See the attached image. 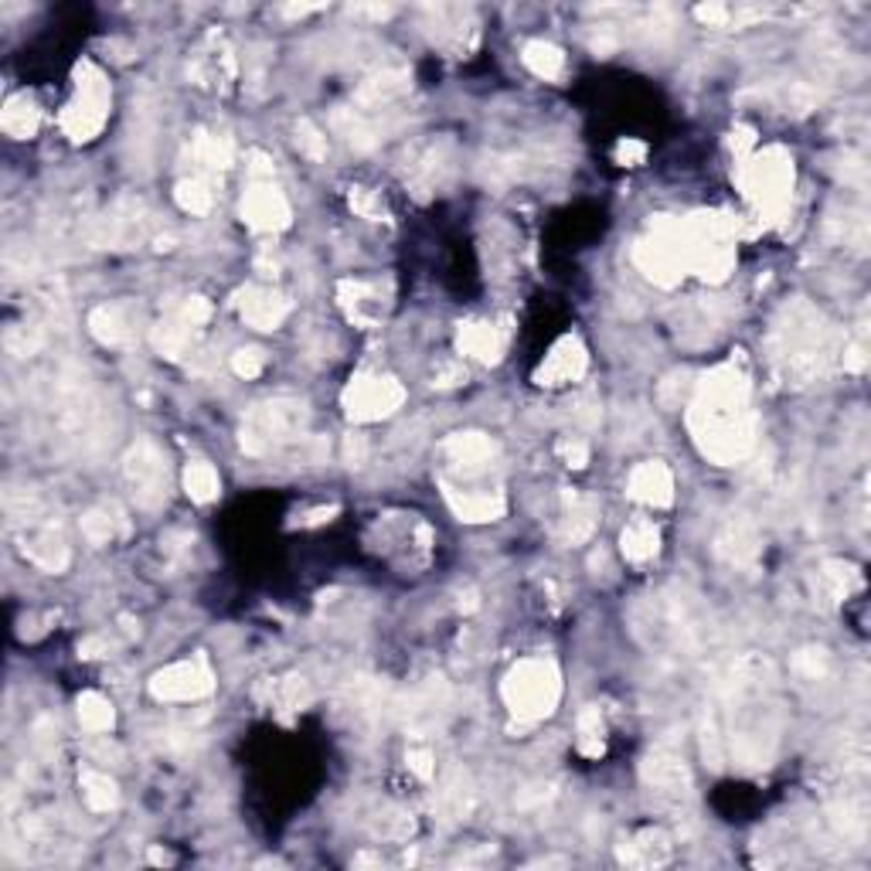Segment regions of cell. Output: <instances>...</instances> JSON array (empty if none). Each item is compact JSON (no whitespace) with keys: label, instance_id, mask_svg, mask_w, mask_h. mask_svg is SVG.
<instances>
[{"label":"cell","instance_id":"obj_15","mask_svg":"<svg viewBox=\"0 0 871 871\" xmlns=\"http://www.w3.org/2000/svg\"><path fill=\"white\" fill-rule=\"evenodd\" d=\"M242 219L255 232H283L290 225V201L273 181H252L242 198Z\"/></svg>","mask_w":871,"mask_h":871},{"label":"cell","instance_id":"obj_32","mask_svg":"<svg viewBox=\"0 0 871 871\" xmlns=\"http://www.w3.org/2000/svg\"><path fill=\"white\" fill-rule=\"evenodd\" d=\"M334 130L354 146V150H372L382 140V126L368 120L362 110H337L334 113Z\"/></svg>","mask_w":871,"mask_h":871},{"label":"cell","instance_id":"obj_42","mask_svg":"<svg viewBox=\"0 0 871 871\" xmlns=\"http://www.w3.org/2000/svg\"><path fill=\"white\" fill-rule=\"evenodd\" d=\"M347 204H351V212L357 219H368V222H388L392 219L385 198L378 191H372V188H362V184L347 188Z\"/></svg>","mask_w":871,"mask_h":871},{"label":"cell","instance_id":"obj_24","mask_svg":"<svg viewBox=\"0 0 871 871\" xmlns=\"http://www.w3.org/2000/svg\"><path fill=\"white\" fill-rule=\"evenodd\" d=\"M456 347H459V354L474 357V362L497 365L504 354V331L490 321H467V324H459Z\"/></svg>","mask_w":871,"mask_h":871},{"label":"cell","instance_id":"obj_40","mask_svg":"<svg viewBox=\"0 0 871 871\" xmlns=\"http://www.w3.org/2000/svg\"><path fill=\"white\" fill-rule=\"evenodd\" d=\"M576 749H579L583 756H589V759L602 756V749H606L602 715H599V708H593V705L579 715V726H576Z\"/></svg>","mask_w":871,"mask_h":871},{"label":"cell","instance_id":"obj_39","mask_svg":"<svg viewBox=\"0 0 871 871\" xmlns=\"http://www.w3.org/2000/svg\"><path fill=\"white\" fill-rule=\"evenodd\" d=\"M821 589L828 599H848L861 589V573L851 561H824L821 566Z\"/></svg>","mask_w":871,"mask_h":871},{"label":"cell","instance_id":"obj_6","mask_svg":"<svg viewBox=\"0 0 871 871\" xmlns=\"http://www.w3.org/2000/svg\"><path fill=\"white\" fill-rule=\"evenodd\" d=\"M306 429V405L300 398H270L255 405L242 419V449L249 456H266L293 439H300Z\"/></svg>","mask_w":871,"mask_h":871},{"label":"cell","instance_id":"obj_7","mask_svg":"<svg viewBox=\"0 0 871 871\" xmlns=\"http://www.w3.org/2000/svg\"><path fill=\"white\" fill-rule=\"evenodd\" d=\"M634 263L647 280L657 286H678L688 276V260H685V239H681V222L671 215H657L647 232L637 239Z\"/></svg>","mask_w":871,"mask_h":871},{"label":"cell","instance_id":"obj_21","mask_svg":"<svg viewBox=\"0 0 871 871\" xmlns=\"http://www.w3.org/2000/svg\"><path fill=\"white\" fill-rule=\"evenodd\" d=\"M443 497L459 521H474V525L497 521L507 510V500H504L500 490H459L449 480H443Z\"/></svg>","mask_w":871,"mask_h":871},{"label":"cell","instance_id":"obj_18","mask_svg":"<svg viewBox=\"0 0 871 871\" xmlns=\"http://www.w3.org/2000/svg\"><path fill=\"white\" fill-rule=\"evenodd\" d=\"M235 311L255 331H276L290 317V300L273 286H245L235 293Z\"/></svg>","mask_w":871,"mask_h":871},{"label":"cell","instance_id":"obj_26","mask_svg":"<svg viewBox=\"0 0 871 871\" xmlns=\"http://www.w3.org/2000/svg\"><path fill=\"white\" fill-rule=\"evenodd\" d=\"M620 861L630 864V868H660L671 861V838L657 831V828H647L640 834H634L630 841L620 844Z\"/></svg>","mask_w":871,"mask_h":871},{"label":"cell","instance_id":"obj_25","mask_svg":"<svg viewBox=\"0 0 871 871\" xmlns=\"http://www.w3.org/2000/svg\"><path fill=\"white\" fill-rule=\"evenodd\" d=\"M599 521V504L583 494H566V515L558 521V541L566 545H583L593 538Z\"/></svg>","mask_w":871,"mask_h":871},{"label":"cell","instance_id":"obj_47","mask_svg":"<svg viewBox=\"0 0 871 871\" xmlns=\"http://www.w3.org/2000/svg\"><path fill=\"white\" fill-rule=\"evenodd\" d=\"M558 456H561V464H566V467L583 470L589 464V443L579 439V436H566V439H558Z\"/></svg>","mask_w":871,"mask_h":871},{"label":"cell","instance_id":"obj_36","mask_svg":"<svg viewBox=\"0 0 871 871\" xmlns=\"http://www.w3.org/2000/svg\"><path fill=\"white\" fill-rule=\"evenodd\" d=\"M178 204L188 212V215H209L215 209V188H212V178L204 174H191L184 181H178V191H174Z\"/></svg>","mask_w":871,"mask_h":871},{"label":"cell","instance_id":"obj_54","mask_svg":"<svg viewBox=\"0 0 871 871\" xmlns=\"http://www.w3.org/2000/svg\"><path fill=\"white\" fill-rule=\"evenodd\" d=\"M864 365H868L864 341H851V344H844V368H848V372H864Z\"/></svg>","mask_w":871,"mask_h":871},{"label":"cell","instance_id":"obj_44","mask_svg":"<svg viewBox=\"0 0 871 871\" xmlns=\"http://www.w3.org/2000/svg\"><path fill=\"white\" fill-rule=\"evenodd\" d=\"M439 803H443L446 817H453V821H459V817H467L470 807H474V790H470V783H467V780H459V777H453V780L443 787Z\"/></svg>","mask_w":871,"mask_h":871},{"label":"cell","instance_id":"obj_52","mask_svg":"<svg viewBox=\"0 0 871 871\" xmlns=\"http://www.w3.org/2000/svg\"><path fill=\"white\" fill-rule=\"evenodd\" d=\"M695 14H698V21H705V24H711V28H726V24L736 18L732 8H726V4H705V8H698Z\"/></svg>","mask_w":871,"mask_h":871},{"label":"cell","instance_id":"obj_4","mask_svg":"<svg viewBox=\"0 0 871 871\" xmlns=\"http://www.w3.org/2000/svg\"><path fill=\"white\" fill-rule=\"evenodd\" d=\"M688 273H698L708 283H722L736 270V225L722 215H691L681 219Z\"/></svg>","mask_w":871,"mask_h":871},{"label":"cell","instance_id":"obj_9","mask_svg":"<svg viewBox=\"0 0 871 871\" xmlns=\"http://www.w3.org/2000/svg\"><path fill=\"white\" fill-rule=\"evenodd\" d=\"M123 474L140 507H161L168 497V459L153 439H140L123 456Z\"/></svg>","mask_w":871,"mask_h":871},{"label":"cell","instance_id":"obj_17","mask_svg":"<svg viewBox=\"0 0 871 871\" xmlns=\"http://www.w3.org/2000/svg\"><path fill=\"white\" fill-rule=\"evenodd\" d=\"M337 303L344 317L357 327H375L388 314V290L368 280H344L337 286Z\"/></svg>","mask_w":871,"mask_h":871},{"label":"cell","instance_id":"obj_41","mask_svg":"<svg viewBox=\"0 0 871 871\" xmlns=\"http://www.w3.org/2000/svg\"><path fill=\"white\" fill-rule=\"evenodd\" d=\"M79 722L89 729V732H110L113 722H117V715H113V705L95 695V691H85L79 698Z\"/></svg>","mask_w":871,"mask_h":871},{"label":"cell","instance_id":"obj_1","mask_svg":"<svg viewBox=\"0 0 871 871\" xmlns=\"http://www.w3.org/2000/svg\"><path fill=\"white\" fill-rule=\"evenodd\" d=\"M688 426L698 449L715 464H742L756 443V416L749 408V375L729 362L695 382Z\"/></svg>","mask_w":871,"mask_h":871},{"label":"cell","instance_id":"obj_13","mask_svg":"<svg viewBox=\"0 0 871 871\" xmlns=\"http://www.w3.org/2000/svg\"><path fill=\"white\" fill-rule=\"evenodd\" d=\"M644 783L650 787V793H657L664 803H685L691 797V773L678 752L668 749H654L644 759Z\"/></svg>","mask_w":871,"mask_h":871},{"label":"cell","instance_id":"obj_29","mask_svg":"<svg viewBox=\"0 0 871 871\" xmlns=\"http://www.w3.org/2000/svg\"><path fill=\"white\" fill-rule=\"evenodd\" d=\"M24 555L44 573H65L69 569V545L55 528H41L24 541Z\"/></svg>","mask_w":871,"mask_h":871},{"label":"cell","instance_id":"obj_2","mask_svg":"<svg viewBox=\"0 0 871 871\" xmlns=\"http://www.w3.org/2000/svg\"><path fill=\"white\" fill-rule=\"evenodd\" d=\"M770 347V362L787 385H810L821 378L834 354L838 337L828 324V317L807 300H790L773 321V331L766 337Z\"/></svg>","mask_w":871,"mask_h":871},{"label":"cell","instance_id":"obj_45","mask_svg":"<svg viewBox=\"0 0 871 871\" xmlns=\"http://www.w3.org/2000/svg\"><path fill=\"white\" fill-rule=\"evenodd\" d=\"M793 671L807 681H817L828 675V654L821 647H807L793 657Z\"/></svg>","mask_w":871,"mask_h":871},{"label":"cell","instance_id":"obj_31","mask_svg":"<svg viewBox=\"0 0 871 871\" xmlns=\"http://www.w3.org/2000/svg\"><path fill=\"white\" fill-rule=\"evenodd\" d=\"M0 126H4L8 136L14 140H31L41 126V110H38V102L31 95H11L4 102V113H0Z\"/></svg>","mask_w":871,"mask_h":871},{"label":"cell","instance_id":"obj_14","mask_svg":"<svg viewBox=\"0 0 871 871\" xmlns=\"http://www.w3.org/2000/svg\"><path fill=\"white\" fill-rule=\"evenodd\" d=\"M188 75L194 85L209 89V92H225L235 79V55L232 48L225 44V38L209 34L201 41V48L191 55Z\"/></svg>","mask_w":871,"mask_h":871},{"label":"cell","instance_id":"obj_49","mask_svg":"<svg viewBox=\"0 0 871 871\" xmlns=\"http://www.w3.org/2000/svg\"><path fill=\"white\" fill-rule=\"evenodd\" d=\"M573 419H576L579 426H586V429H593V426L599 423V398H596L593 392H586V395H579V398H576Z\"/></svg>","mask_w":871,"mask_h":871},{"label":"cell","instance_id":"obj_43","mask_svg":"<svg viewBox=\"0 0 871 871\" xmlns=\"http://www.w3.org/2000/svg\"><path fill=\"white\" fill-rule=\"evenodd\" d=\"M293 143H296V150H300V158L314 161V164H321V161L327 158V136H324L311 120H300V123H296Z\"/></svg>","mask_w":871,"mask_h":871},{"label":"cell","instance_id":"obj_34","mask_svg":"<svg viewBox=\"0 0 871 871\" xmlns=\"http://www.w3.org/2000/svg\"><path fill=\"white\" fill-rule=\"evenodd\" d=\"M82 535H85L92 545H110L117 535H126L123 510H120L117 504L89 510V515H82Z\"/></svg>","mask_w":871,"mask_h":871},{"label":"cell","instance_id":"obj_20","mask_svg":"<svg viewBox=\"0 0 871 871\" xmlns=\"http://www.w3.org/2000/svg\"><path fill=\"white\" fill-rule=\"evenodd\" d=\"M627 494L647 507H668L675 500V474L660 459H644L627 477Z\"/></svg>","mask_w":871,"mask_h":871},{"label":"cell","instance_id":"obj_30","mask_svg":"<svg viewBox=\"0 0 871 871\" xmlns=\"http://www.w3.org/2000/svg\"><path fill=\"white\" fill-rule=\"evenodd\" d=\"M620 548H624L627 561H634V566H647V561H654L657 551H660V528L650 518H634L620 535Z\"/></svg>","mask_w":871,"mask_h":871},{"label":"cell","instance_id":"obj_23","mask_svg":"<svg viewBox=\"0 0 871 871\" xmlns=\"http://www.w3.org/2000/svg\"><path fill=\"white\" fill-rule=\"evenodd\" d=\"M443 453L453 467H459L464 474H477L497 456V443L487 433H453L443 443Z\"/></svg>","mask_w":871,"mask_h":871},{"label":"cell","instance_id":"obj_35","mask_svg":"<svg viewBox=\"0 0 871 871\" xmlns=\"http://www.w3.org/2000/svg\"><path fill=\"white\" fill-rule=\"evenodd\" d=\"M521 62L538 79H558L561 69H566V55H561V48H555L551 41H528L521 48Z\"/></svg>","mask_w":871,"mask_h":871},{"label":"cell","instance_id":"obj_46","mask_svg":"<svg viewBox=\"0 0 871 871\" xmlns=\"http://www.w3.org/2000/svg\"><path fill=\"white\" fill-rule=\"evenodd\" d=\"M232 372L239 375V378H260L263 372H266V354L260 351V347H242V351H235L232 354Z\"/></svg>","mask_w":871,"mask_h":871},{"label":"cell","instance_id":"obj_8","mask_svg":"<svg viewBox=\"0 0 871 871\" xmlns=\"http://www.w3.org/2000/svg\"><path fill=\"white\" fill-rule=\"evenodd\" d=\"M110 82L99 65L79 62L75 65V89L69 107L62 110V133L72 143H89L110 120Z\"/></svg>","mask_w":871,"mask_h":871},{"label":"cell","instance_id":"obj_38","mask_svg":"<svg viewBox=\"0 0 871 871\" xmlns=\"http://www.w3.org/2000/svg\"><path fill=\"white\" fill-rule=\"evenodd\" d=\"M184 490L198 504H212L222 494L219 470L212 464H204V459H194V464H188V470H184Z\"/></svg>","mask_w":871,"mask_h":871},{"label":"cell","instance_id":"obj_5","mask_svg":"<svg viewBox=\"0 0 871 871\" xmlns=\"http://www.w3.org/2000/svg\"><path fill=\"white\" fill-rule=\"evenodd\" d=\"M561 695V678L545 657L518 660L504 678V705L521 722H541L555 711Z\"/></svg>","mask_w":871,"mask_h":871},{"label":"cell","instance_id":"obj_12","mask_svg":"<svg viewBox=\"0 0 871 871\" xmlns=\"http://www.w3.org/2000/svg\"><path fill=\"white\" fill-rule=\"evenodd\" d=\"M212 688H215V675L201 654L178 660L150 678V695L158 701H198L204 695H212Z\"/></svg>","mask_w":871,"mask_h":871},{"label":"cell","instance_id":"obj_16","mask_svg":"<svg viewBox=\"0 0 871 871\" xmlns=\"http://www.w3.org/2000/svg\"><path fill=\"white\" fill-rule=\"evenodd\" d=\"M586 365H589V354H586L583 341L566 334V337H558L551 344V351L545 354V362L535 372V382L545 385V388L573 385V382H579L586 375Z\"/></svg>","mask_w":871,"mask_h":871},{"label":"cell","instance_id":"obj_55","mask_svg":"<svg viewBox=\"0 0 871 871\" xmlns=\"http://www.w3.org/2000/svg\"><path fill=\"white\" fill-rule=\"evenodd\" d=\"M344 453H347V464H351V467H362V459H365V439H362V436H347Z\"/></svg>","mask_w":871,"mask_h":871},{"label":"cell","instance_id":"obj_19","mask_svg":"<svg viewBox=\"0 0 871 871\" xmlns=\"http://www.w3.org/2000/svg\"><path fill=\"white\" fill-rule=\"evenodd\" d=\"M715 555L732 569H749L759 558V528L746 515H732L715 535Z\"/></svg>","mask_w":871,"mask_h":871},{"label":"cell","instance_id":"obj_53","mask_svg":"<svg viewBox=\"0 0 871 871\" xmlns=\"http://www.w3.org/2000/svg\"><path fill=\"white\" fill-rule=\"evenodd\" d=\"M408 770H413L419 780H429L433 773H436V766H433V756H429V749H413L408 752Z\"/></svg>","mask_w":871,"mask_h":871},{"label":"cell","instance_id":"obj_33","mask_svg":"<svg viewBox=\"0 0 871 871\" xmlns=\"http://www.w3.org/2000/svg\"><path fill=\"white\" fill-rule=\"evenodd\" d=\"M408 79L413 75H408L405 69H382L378 75L362 82V89H357V102H362V107H382V102H392L408 89Z\"/></svg>","mask_w":871,"mask_h":871},{"label":"cell","instance_id":"obj_22","mask_svg":"<svg viewBox=\"0 0 871 871\" xmlns=\"http://www.w3.org/2000/svg\"><path fill=\"white\" fill-rule=\"evenodd\" d=\"M136 321L140 314L133 311L130 303H102L89 314V331L99 344H110V347H123L133 341L136 334Z\"/></svg>","mask_w":871,"mask_h":871},{"label":"cell","instance_id":"obj_50","mask_svg":"<svg viewBox=\"0 0 871 871\" xmlns=\"http://www.w3.org/2000/svg\"><path fill=\"white\" fill-rule=\"evenodd\" d=\"M464 382H467V368L456 365V362H443V365L433 372V385H436V388H456V385H464Z\"/></svg>","mask_w":871,"mask_h":871},{"label":"cell","instance_id":"obj_56","mask_svg":"<svg viewBox=\"0 0 871 871\" xmlns=\"http://www.w3.org/2000/svg\"><path fill=\"white\" fill-rule=\"evenodd\" d=\"M110 647H113V644H110L107 637H92V640L82 644V657H107Z\"/></svg>","mask_w":871,"mask_h":871},{"label":"cell","instance_id":"obj_28","mask_svg":"<svg viewBox=\"0 0 871 871\" xmlns=\"http://www.w3.org/2000/svg\"><path fill=\"white\" fill-rule=\"evenodd\" d=\"M198 331H201V327H194L191 321H184V317L174 311L168 321H161L158 327H150V344L158 347L164 357H174V362H178V357L191 354Z\"/></svg>","mask_w":871,"mask_h":871},{"label":"cell","instance_id":"obj_27","mask_svg":"<svg viewBox=\"0 0 871 871\" xmlns=\"http://www.w3.org/2000/svg\"><path fill=\"white\" fill-rule=\"evenodd\" d=\"M191 161L198 164L194 174L212 178L219 171H229L235 161V143L222 133H194L191 140Z\"/></svg>","mask_w":871,"mask_h":871},{"label":"cell","instance_id":"obj_10","mask_svg":"<svg viewBox=\"0 0 871 871\" xmlns=\"http://www.w3.org/2000/svg\"><path fill=\"white\" fill-rule=\"evenodd\" d=\"M344 413L354 423H375L392 416L405 402V388L392 375H357L341 395Z\"/></svg>","mask_w":871,"mask_h":871},{"label":"cell","instance_id":"obj_51","mask_svg":"<svg viewBox=\"0 0 871 871\" xmlns=\"http://www.w3.org/2000/svg\"><path fill=\"white\" fill-rule=\"evenodd\" d=\"M644 158H647V146H644L640 140H620V146H617V161H620L624 168H640Z\"/></svg>","mask_w":871,"mask_h":871},{"label":"cell","instance_id":"obj_3","mask_svg":"<svg viewBox=\"0 0 871 871\" xmlns=\"http://www.w3.org/2000/svg\"><path fill=\"white\" fill-rule=\"evenodd\" d=\"M739 184L749 204L766 222H780L793 194V158L783 146L752 150L739 164Z\"/></svg>","mask_w":871,"mask_h":871},{"label":"cell","instance_id":"obj_48","mask_svg":"<svg viewBox=\"0 0 871 871\" xmlns=\"http://www.w3.org/2000/svg\"><path fill=\"white\" fill-rule=\"evenodd\" d=\"M178 314L184 317V321H191L194 327H204L212 321V303L204 300V296H188L181 306H178Z\"/></svg>","mask_w":871,"mask_h":871},{"label":"cell","instance_id":"obj_11","mask_svg":"<svg viewBox=\"0 0 871 871\" xmlns=\"http://www.w3.org/2000/svg\"><path fill=\"white\" fill-rule=\"evenodd\" d=\"M150 225V215L143 209L140 198H120L113 209L92 222L89 242L95 249H133L136 242H143Z\"/></svg>","mask_w":871,"mask_h":871},{"label":"cell","instance_id":"obj_37","mask_svg":"<svg viewBox=\"0 0 871 871\" xmlns=\"http://www.w3.org/2000/svg\"><path fill=\"white\" fill-rule=\"evenodd\" d=\"M82 800L92 813H110L120 807V790L117 783L110 780V773H99V770H85L82 773Z\"/></svg>","mask_w":871,"mask_h":871}]
</instances>
